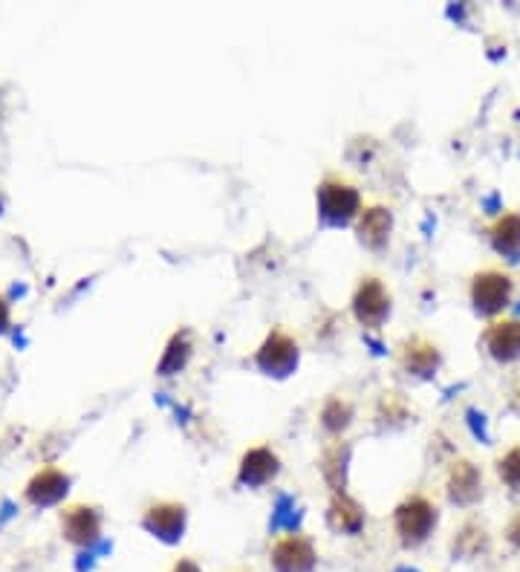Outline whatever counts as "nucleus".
I'll return each mask as SVG.
<instances>
[{
    "label": "nucleus",
    "mask_w": 520,
    "mask_h": 572,
    "mask_svg": "<svg viewBox=\"0 0 520 572\" xmlns=\"http://www.w3.org/2000/svg\"><path fill=\"white\" fill-rule=\"evenodd\" d=\"M439 524V512L425 494H411L393 512V529H397L399 544L405 549L423 547L432 538Z\"/></svg>",
    "instance_id": "nucleus-1"
},
{
    "label": "nucleus",
    "mask_w": 520,
    "mask_h": 572,
    "mask_svg": "<svg viewBox=\"0 0 520 572\" xmlns=\"http://www.w3.org/2000/svg\"><path fill=\"white\" fill-rule=\"evenodd\" d=\"M362 194L353 183H347L339 174H327L318 186V211L321 220L330 226H347L356 223V218L362 214Z\"/></svg>",
    "instance_id": "nucleus-2"
},
{
    "label": "nucleus",
    "mask_w": 520,
    "mask_h": 572,
    "mask_svg": "<svg viewBox=\"0 0 520 572\" xmlns=\"http://www.w3.org/2000/svg\"><path fill=\"white\" fill-rule=\"evenodd\" d=\"M512 278L500 269H483L472 278V306L474 313L486 315V318H495L512 304Z\"/></svg>",
    "instance_id": "nucleus-3"
},
{
    "label": "nucleus",
    "mask_w": 520,
    "mask_h": 572,
    "mask_svg": "<svg viewBox=\"0 0 520 572\" xmlns=\"http://www.w3.org/2000/svg\"><path fill=\"white\" fill-rule=\"evenodd\" d=\"M390 306H393V299H390L388 287L374 275L362 278V283L353 292V315H356V322L365 330H379L388 322Z\"/></svg>",
    "instance_id": "nucleus-4"
},
{
    "label": "nucleus",
    "mask_w": 520,
    "mask_h": 572,
    "mask_svg": "<svg viewBox=\"0 0 520 572\" xmlns=\"http://www.w3.org/2000/svg\"><path fill=\"white\" fill-rule=\"evenodd\" d=\"M298 359H302V350H298V341L284 330H272L263 339V345L258 347L255 353V364L267 376H275V380H284L289 373L298 367Z\"/></svg>",
    "instance_id": "nucleus-5"
},
{
    "label": "nucleus",
    "mask_w": 520,
    "mask_h": 572,
    "mask_svg": "<svg viewBox=\"0 0 520 572\" xmlns=\"http://www.w3.org/2000/svg\"><path fill=\"white\" fill-rule=\"evenodd\" d=\"M272 570L275 572H316L318 552L307 535H284L272 544Z\"/></svg>",
    "instance_id": "nucleus-6"
},
{
    "label": "nucleus",
    "mask_w": 520,
    "mask_h": 572,
    "mask_svg": "<svg viewBox=\"0 0 520 572\" xmlns=\"http://www.w3.org/2000/svg\"><path fill=\"white\" fill-rule=\"evenodd\" d=\"M188 524V509L177 500H159V503H151L145 509V517H142V526L147 533L159 538L163 544H179L182 535H186Z\"/></svg>",
    "instance_id": "nucleus-7"
},
{
    "label": "nucleus",
    "mask_w": 520,
    "mask_h": 572,
    "mask_svg": "<svg viewBox=\"0 0 520 572\" xmlns=\"http://www.w3.org/2000/svg\"><path fill=\"white\" fill-rule=\"evenodd\" d=\"M399 367L411 376H419V380H428L434 373L439 371V362H442V355H439V347L434 341L423 339V336H411L399 345L397 350Z\"/></svg>",
    "instance_id": "nucleus-8"
},
{
    "label": "nucleus",
    "mask_w": 520,
    "mask_h": 572,
    "mask_svg": "<svg viewBox=\"0 0 520 572\" xmlns=\"http://www.w3.org/2000/svg\"><path fill=\"white\" fill-rule=\"evenodd\" d=\"M446 494L454 506H474L483 498V475L472 459H457L454 466L448 468Z\"/></svg>",
    "instance_id": "nucleus-9"
},
{
    "label": "nucleus",
    "mask_w": 520,
    "mask_h": 572,
    "mask_svg": "<svg viewBox=\"0 0 520 572\" xmlns=\"http://www.w3.org/2000/svg\"><path fill=\"white\" fill-rule=\"evenodd\" d=\"M281 471V459L269 445H255L240 457V468H237V480L249 489H260V486L272 483Z\"/></svg>",
    "instance_id": "nucleus-10"
},
{
    "label": "nucleus",
    "mask_w": 520,
    "mask_h": 572,
    "mask_svg": "<svg viewBox=\"0 0 520 572\" xmlns=\"http://www.w3.org/2000/svg\"><path fill=\"white\" fill-rule=\"evenodd\" d=\"M393 232V214L388 206H365L356 218V237L367 249H385Z\"/></svg>",
    "instance_id": "nucleus-11"
},
{
    "label": "nucleus",
    "mask_w": 520,
    "mask_h": 572,
    "mask_svg": "<svg viewBox=\"0 0 520 572\" xmlns=\"http://www.w3.org/2000/svg\"><path fill=\"white\" fill-rule=\"evenodd\" d=\"M327 524L339 535H358L365 529V509L353 494L335 492L327 506Z\"/></svg>",
    "instance_id": "nucleus-12"
},
{
    "label": "nucleus",
    "mask_w": 520,
    "mask_h": 572,
    "mask_svg": "<svg viewBox=\"0 0 520 572\" xmlns=\"http://www.w3.org/2000/svg\"><path fill=\"white\" fill-rule=\"evenodd\" d=\"M483 345L495 362H518L520 359V322H495L483 332Z\"/></svg>",
    "instance_id": "nucleus-13"
},
{
    "label": "nucleus",
    "mask_w": 520,
    "mask_h": 572,
    "mask_svg": "<svg viewBox=\"0 0 520 572\" xmlns=\"http://www.w3.org/2000/svg\"><path fill=\"white\" fill-rule=\"evenodd\" d=\"M488 237H492V246H495L497 255H504L509 260L520 258V214L518 211H506L500 218L492 223L488 229Z\"/></svg>",
    "instance_id": "nucleus-14"
},
{
    "label": "nucleus",
    "mask_w": 520,
    "mask_h": 572,
    "mask_svg": "<svg viewBox=\"0 0 520 572\" xmlns=\"http://www.w3.org/2000/svg\"><path fill=\"white\" fill-rule=\"evenodd\" d=\"M67 475H61L58 468H44L38 475L29 480L26 486V498L33 500L35 506H49V503H56L67 494Z\"/></svg>",
    "instance_id": "nucleus-15"
},
{
    "label": "nucleus",
    "mask_w": 520,
    "mask_h": 572,
    "mask_svg": "<svg viewBox=\"0 0 520 572\" xmlns=\"http://www.w3.org/2000/svg\"><path fill=\"white\" fill-rule=\"evenodd\" d=\"M98 529H102V521H98L96 509L90 506H73L67 509L64 515V535L73 544H93L98 538Z\"/></svg>",
    "instance_id": "nucleus-16"
},
{
    "label": "nucleus",
    "mask_w": 520,
    "mask_h": 572,
    "mask_svg": "<svg viewBox=\"0 0 520 572\" xmlns=\"http://www.w3.org/2000/svg\"><path fill=\"white\" fill-rule=\"evenodd\" d=\"M194 353V341H191V330L174 332L168 347H165L163 362H159V376H174V373L186 371L188 359Z\"/></svg>",
    "instance_id": "nucleus-17"
},
{
    "label": "nucleus",
    "mask_w": 520,
    "mask_h": 572,
    "mask_svg": "<svg viewBox=\"0 0 520 572\" xmlns=\"http://www.w3.org/2000/svg\"><path fill=\"white\" fill-rule=\"evenodd\" d=\"M347 445L342 440H333V443L324 448V459H321V471H324L327 486L335 492H344V475H347Z\"/></svg>",
    "instance_id": "nucleus-18"
},
{
    "label": "nucleus",
    "mask_w": 520,
    "mask_h": 572,
    "mask_svg": "<svg viewBox=\"0 0 520 572\" xmlns=\"http://www.w3.org/2000/svg\"><path fill=\"white\" fill-rule=\"evenodd\" d=\"M350 420H353V405L347 399H342V396H330L324 408H321V425H324V431L342 434L344 428L350 425Z\"/></svg>",
    "instance_id": "nucleus-19"
},
{
    "label": "nucleus",
    "mask_w": 520,
    "mask_h": 572,
    "mask_svg": "<svg viewBox=\"0 0 520 572\" xmlns=\"http://www.w3.org/2000/svg\"><path fill=\"white\" fill-rule=\"evenodd\" d=\"M497 475L512 492H520V445L509 448L504 457L497 459Z\"/></svg>",
    "instance_id": "nucleus-20"
},
{
    "label": "nucleus",
    "mask_w": 520,
    "mask_h": 572,
    "mask_svg": "<svg viewBox=\"0 0 520 572\" xmlns=\"http://www.w3.org/2000/svg\"><path fill=\"white\" fill-rule=\"evenodd\" d=\"M506 538H509L512 547L520 549V512L512 517V521H509V526H506Z\"/></svg>",
    "instance_id": "nucleus-21"
},
{
    "label": "nucleus",
    "mask_w": 520,
    "mask_h": 572,
    "mask_svg": "<svg viewBox=\"0 0 520 572\" xmlns=\"http://www.w3.org/2000/svg\"><path fill=\"white\" fill-rule=\"evenodd\" d=\"M172 572H203V570H200V567H197L191 558H182V561H179V564L174 567Z\"/></svg>",
    "instance_id": "nucleus-22"
},
{
    "label": "nucleus",
    "mask_w": 520,
    "mask_h": 572,
    "mask_svg": "<svg viewBox=\"0 0 520 572\" xmlns=\"http://www.w3.org/2000/svg\"><path fill=\"white\" fill-rule=\"evenodd\" d=\"M3 324H7V304L0 301V330H3Z\"/></svg>",
    "instance_id": "nucleus-23"
},
{
    "label": "nucleus",
    "mask_w": 520,
    "mask_h": 572,
    "mask_svg": "<svg viewBox=\"0 0 520 572\" xmlns=\"http://www.w3.org/2000/svg\"><path fill=\"white\" fill-rule=\"evenodd\" d=\"M405 572H407V570H405Z\"/></svg>",
    "instance_id": "nucleus-24"
}]
</instances>
